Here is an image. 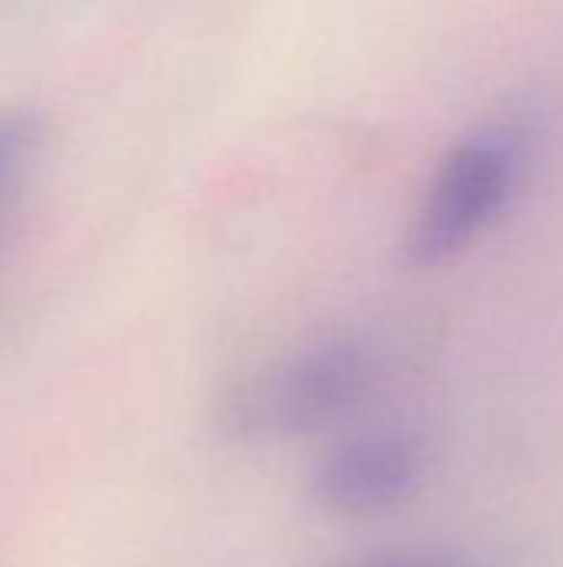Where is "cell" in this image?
Returning a JSON list of instances; mask_svg holds the SVG:
<instances>
[{"label":"cell","instance_id":"6da1fadb","mask_svg":"<svg viewBox=\"0 0 563 567\" xmlns=\"http://www.w3.org/2000/svg\"><path fill=\"white\" fill-rule=\"evenodd\" d=\"M368 385V359L355 342L309 346L242 382L219 402V429L239 442H279L345 415Z\"/></svg>","mask_w":563,"mask_h":567},{"label":"cell","instance_id":"7a4b0ae2","mask_svg":"<svg viewBox=\"0 0 563 567\" xmlns=\"http://www.w3.org/2000/svg\"><path fill=\"white\" fill-rule=\"evenodd\" d=\"M521 143L511 130H478L438 163L405 233L411 266H438L468 249L511 199Z\"/></svg>","mask_w":563,"mask_h":567},{"label":"cell","instance_id":"3957f363","mask_svg":"<svg viewBox=\"0 0 563 567\" xmlns=\"http://www.w3.org/2000/svg\"><path fill=\"white\" fill-rule=\"evenodd\" d=\"M428 449L415 432L378 429L335 445L312 472V502L338 518H375L405 505L425 482Z\"/></svg>","mask_w":563,"mask_h":567},{"label":"cell","instance_id":"277c9868","mask_svg":"<svg viewBox=\"0 0 563 567\" xmlns=\"http://www.w3.org/2000/svg\"><path fill=\"white\" fill-rule=\"evenodd\" d=\"M37 143H40V123L33 110L23 106L0 110V233L27 186Z\"/></svg>","mask_w":563,"mask_h":567},{"label":"cell","instance_id":"5b68a950","mask_svg":"<svg viewBox=\"0 0 563 567\" xmlns=\"http://www.w3.org/2000/svg\"><path fill=\"white\" fill-rule=\"evenodd\" d=\"M348 567H451L441 561H418V558H382V561H362V565Z\"/></svg>","mask_w":563,"mask_h":567}]
</instances>
